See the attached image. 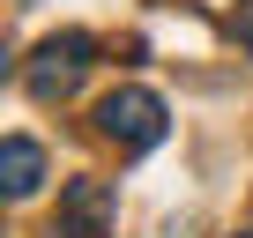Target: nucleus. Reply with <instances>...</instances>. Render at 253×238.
<instances>
[{
	"label": "nucleus",
	"mask_w": 253,
	"mask_h": 238,
	"mask_svg": "<svg viewBox=\"0 0 253 238\" xmlns=\"http://www.w3.org/2000/svg\"><path fill=\"white\" fill-rule=\"evenodd\" d=\"M104 231H112V186H104V179H75V186L60 194L52 238H104Z\"/></svg>",
	"instance_id": "nucleus-3"
},
{
	"label": "nucleus",
	"mask_w": 253,
	"mask_h": 238,
	"mask_svg": "<svg viewBox=\"0 0 253 238\" xmlns=\"http://www.w3.org/2000/svg\"><path fill=\"white\" fill-rule=\"evenodd\" d=\"M97 134L119 149H157L164 142V97L157 89H112L97 104Z\"/></svg>",
	"instance_id": "nucleus-2"
},
{
	"label": "nucleus",
	"mask_w": 253,
	"mask_h": 238,
	"mask_svg": "<svg viewBox=\"0 0 253 238\" xmlns=\"http://www.w3.org/2000/svg\"><path fill=\"white\" fill-rule=\"evenodd\" d=\"M89 60H97V45H89L82 30H60V38H45V45L30 52V67H23V89H30L38 104H52V97H67V89L89 75Z\"/></svg>",
	"instance_id": "nucleus-1"
},
{
	"label": "nucleus",
	"mask_w": 253,
	"mask_h": 238,
	"mask_svg": "<svg viewBox=\"0 0 253 238\" xmlns=\"http://www.w3.org/2000/svg\"><path fill=\"white\" fill-rule=\"evenodd\" d=\"M231 38L253 52V0H238V8H231Z\"/></svg>",
	"instance_id": "nucleus-5"
},
{
	"label": "nucleus",
	"mask_w": 253,
	"mask_h": 238,
	"mask_svg": "<svg viewBox=\"0 0 253 238\" xmlns=\"http://www.w3.org/2000/svg\"><path fill=\"white\" fill-rule=\"evenodd\" d=\"M0 186H8L15 201L45 186V149H38L30 134H8V142H0Z\"/></svg>",
	"instance_id": "nucleus-4"
},
{
	"label": "nucleus",
	"mask_w": 253,
	"mask_h": 238,
	"mask_svg": "<svg viewBox=\"0 0 253 238\" xmlns=\"http://www.w3.org/2000/svg\"><path fill=\"white\" fill-rule=\"evenodd\" d=\"M238 238H253V231H238Z\"/></svg>",
	"instance_id": "nucleus-6"
}]
</instances>
